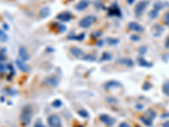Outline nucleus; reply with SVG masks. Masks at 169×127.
Masks as SVG:
<instances>
[{
  "label": "nucleus",
  "instance_id": "a878e982",
  "mask_svg": "<svg viewBox=\"0 0 169 127\" xmlns=\"http://www.w3.org/2000/svg\"><path fill=\"white\" fill-rule=\"evenodd\" d=\"M8 38V35L3 30L0 29V41L1 42H6Z\"/></svg>",
  "mask_w": 169,
  "mask_h": 127
},
{
  "label": "nucleus",
  "instance_id": "4be33fe9",
  "mask_svg": "<svg viewBox=\"0 0 169 127\" xmlns=\"http://www.w3.org/2000/svg\"><path fill=\"white\" fill-rule=\"evenodd\" d=\"M149 17L151 18V19H152V20H154V19H156L157 17H158V15H159V11H157V10H156V9H151L150 12H149Z\"/></svg>",
  "mask_w": 169,
  "mask_h": 127
},
{
  "label": "nucleus",
  "instance_id": "9b49d317",
  "mask_svg": "<svg viewBox=\"0 0 169 127\" xmlns=\"http://www.w3.org/2000/svg\"><path fill=\"white\" fill-rule=\"evenodd\" d=\"M129 29V30L133 31H136V32H142L144 31V28L142 26H140V24L136 22H130L129 23V26H128Z\"/></svg>",
  "mask_w": 169,
  "mask_h": 127
},
{
  "label": "nucleus",
  "instance_id": "58836bf2",
  "mask_svg": "<svg viewBox=\"0 0 169 127\" xmlns=\"http://www.w3.org/2000/svg\"><path fill=\"white\" fill-rule=\"evenodd\" d=\"M118 127H131V126H130L128 123H125V122H124V123H121Z\"/></svg>",
  "mask_w": 169,
  "mask_h": 127
},
{
  "label": "nucleus",
  "instance_id": "a211bd4d",
  "mask_svg": "<svg viewBox=\"0 0 169 127\" xmlns=\"http://www.w3.org/2000/svg\"><path fill=\"white\" fill-rule=\"evenodd\" d=\"M145 116L153 121L155 120V118L156 117V113L153 109H148L146 112L145 113Z\"/></svg>",
  "mask_w": 169,
  "mask_h": 127
},
{
  "label": "nucleus",
  "instance_id": "aec40b11",
  "mask_svg": "<svg viewBox=\"0 0 169 127\" xmlns=\"http://www.w3.org/2000/svg\"><path fill=\"white\" fill-rule=\"evenodd\" d=\"M165 7H166V4L162 3V2H156L154 5H153V9L157 10V11H159V12H160V10L163 9Z\"/></svg>",
  "mask_w": 169,
  "mask_h": 127
},
{
  "label": "nucleus",
  "instance_id": "f3484780",
  "mask_svg": "<svg viewBox=\"0 0 169 127\" xmlns=\"http://www.w3.org/2000/svg\"><path fill=\"white\" fill-rule=\"evenodd\" d=\"M138 63H139V65H140V66H143V67H147V68H150V67H152V63H150V62H148L146 60H145L143 57H140V58H138Z\"/></svg>",
  "mask_w": 169,
  "mask_h": 127
},
{
  "label": "nucleus",
  "instance_id": "de8ad7c7",
  "mask_svg": "<svg viewBox=\"0 0 169 127\" xmlns=\"http://www.w3.org/2000/svg\"><path fill=\"white\" fill-rule=\"evenodd\" d=\"M71 1H73V0H71Z\"/></svg>",
  "mask_w": 169,
  "mask_h": 127
},
{
  "label": "nucleus",
  "instance_id": "6e6552de",
  "mask_svg": "<svg viewBox=\"0 0 169 127\" xmlns=\"http://www.w3.org/2000/svg\"><path fill=\"white\" fill-rule=\"evenodd\" d=\"M100 120L104 124L107 125L108 126H112L114 125V123H115V120L112 117L107 115V114H102V115H100Z\"/></svg>",
  "mask_w": 169,
  "mask_h": 127
},
{
  "label": "nucleus",
  "instance_id": "2eb2a0df",
  "mask_svg": "<svg viewBox=\"0 0 169 127\" xmlns=\"http://www.w3.org/2000/svg\"><path fill=\"white\" fill-rule=\"evenodd\" d=\"M70 53L73 54L74 57L76 58H81L84 56V53L81 50V48H77V47H72L70 48Z\"/></svg>",
  "mask_w": 169,
  "mask_h": 127
},
{
  "label": "nucleus",
  "instance_id": "c756f323",
  "mask_svg": "<svg viewBox=\"0 0 169 127\" xmlns=\"http://www.w3.org/2000/svg\"><path fill=\"white\" fill-rule=\"evenodd\" d=\"M62 104H63V103H62V101L59 100V99H56V100H54V101L52 103V105L54 108H59L60 106H62Z\"/></svg>",
  "mask_w": 169,
  "mask_h": 127
},
{
  "label": "nucleus",
  "instance_id": "ddd939ff",
  "mask_svg": "<svg viewBox=\"0 0 169 127\" xmlns=\"http://www.w3.org/2000/svg\"><path fill=\"white\" fill-rule=\"evenodd\" d=\"M89 4H90V2L88 0H81L75 5V9L77 10H79V11H82V10H85L86 8L88 7Z\"/></svg>",
  "mask_w": 169,
  "mask_h": 127
},
{
  "label": "nucleus",
  "instance_id": "39448f33",
  "mask_svg": "<svg viewBox=\"0 0 169 127\" xmlns=\"http://www.w3.org/2000/svg\"><path fill=\"white\" fill-rule=\"evenodd\" d=\"M164 31H165V28L160 24H155L151 27V32L155 38H160L163 34Z\"/></svg>",
  "mask_w": 169,
  "mask_h": 127
},
{
  "label": "nucleus",
  "instance_id": "79ce46f5",
  "mask_svg": "<svg viewBox=\"0 0 169 127\" xmlns=\"http://www.w3.org/2000/svg\"><path fill=\"white\" fill-rule=\"evenodd\" d=\"M165 46L167 47V48H169V37L167 38V41H166V44Z\"/></svg>",
  "mask_w": 169,
  "mask_h": 127
},
{
  "label": "nucleus",
  "instance_id": "bb28decb",
  "mask_svg": "<svg viewBox=\"0 0 169 127\" xmlns=\"http://www.w3.org/2000/svg\"><path fill=\"white\" fill-rule=\"evenodd\" d=\"M86 37V34L85 33H81L80 35L78 36H74V37H71V38H68L69 39H74V40H78V41H81L83 40L84 38Z\"/></svg>",
  "mask_w": 169,
  "mask_h": 127
},
{
  "label": "nucleus",
  "instance_id": "c85d7f7f",
  "mask_svg": "<svg viewBox=\"0 0 169 127\" xmlns=\"http://www.w3.org/2000/svg\"><path fill=\"white\" fill-rule=\"evenodd\" d=\"M163 21H164L165 25L169 27V11L166 12V13L164 14V16H163Z\"/></svg>",
  "mask_w": 169,
  "mask_h": 127
},
{
  "label": "nucleus",
  "instance_id": "2f4dec72",
  "mask_svg": "<svg viewBox=\"0 0 169 127\" xmlns=\"http://www.w3.org/2000/svg\"><path fill=\"white\" fill-rule=\"evenodd\" d=\"M147 52V48L146 46H141L140 48H139V53H140V54H145V53H146Z\"/></svg>",
  "mask_w": 169,
  "mask_h": 127
},
{
  "label": "nucleus",
  "instance_id": "393cba45",
  "mask_svg": "<svg viewBox=\"0 0 169 127\" xmlns=\"http://www.w3.org/2000/svg\"><path fill=\"white\" fill-rule=\"evenodd\" d=\"M107 43L109 45H117L119 43V40L116 39V38H107Z\"/></svg>",
  "mask_w": 169,
  "mask_h": 127
},
{
  "label": "nucleus",
  "instance_id": "f8f14e48",
  "mask_svg": "<svg viewBox=\"0 0 169 127\" xmlns=\"http://www.w3.org/2000/svg\"><path fill=\"white\" fill-rule=\"evenodd\" d=\"M15 64H16L17 67L23 72H28L30 70L29 66L26 64H25V62L21 60H15Z\"/></svg>",
  "mask_w": 169,
  "mask_h": 127
},
{
  "label": "nucleus",
  "instance_id": "e433bc0d",
  "mask_svg": "<svg viewBox=\"0 0 169 127\" xmlns=\"http://www.w3.org/2000/svg\"><path fill=\"white\" fill-rule=\"evenodd\" d=\"M130 38H131V40H132V41H134V42L139 41V40L140 39V37H139V36H137V35H132Z\"/></svg>",
  "mask_w": 169,
  "mask_h": 127
},
{
  "label": "nucleus",
  "instance_id": "b1692460",
  "mask_svg": "<svg viewBox=\"0 0 169 127\" xmlns=\"http://www.w3.org/2000/svg\"><path fill=\"white\" fill-rule=\"evenodd\" d=\"M140 120L145 124V125H146L148 126H151V125H152V120H151L150 119H148L147 117L146 116H142V117H140Z\"/></svg>",
  "mask_w": 169,
  "mask_h": 127
},
{
  "label": "nucleus",
  "instance_id": "6ab92c4d",
  "mask_svg": "<svg viewBox=\"0 0 169 127\" xmlns=\"http://www.w3.org/2000/svg\"><path fill=\"white\" fill-rule=\"evenodd\" d=\"M50 15V9L48 7H44L42 8L40 11V15L42 17V18H46L47 17L48 15Z\"/></svg>",
  "mask_w": 169,
  "mask_h": 127
},
{
  "label": "nucleus",
  "instance_id": "4c0bfd02",
  "mask_svg": "<svg viewBox=\"0 0 169 127\" xmlns=\"http://www.w3.org/2000/svg\"><path fill=\"white\" fill-rule=\"evenodd\" d=\"M151 87V85L150 84V83H145V85H144V87H143V89L144 90H149L150 88Z\"/></svg>",
  "mask_w": 169,
  "mask_h": 127
},
{
  "label": "nucleus",
  "instance_id": "412c9836",
  "mask_svg": "<svg viewBox=\"0 0 169 127\" xmlns=\"http://www.w3.org/2000/svg\"><path fill=\"white\" fill-rule=\"evenodd\" d=\"M162 92H163V93L166 96L169 97V81H167V82H165L163 83V85H162Z\"/></svg>",
  "mask_w": 169,
  "mask_h": 127
},
{
  "label": "nucleus",
  "instance_id": "cd10ccee",
  "mask_svg": "<svg viewBox=\"0 0 169 127\" xmlns=\"http://www.w3.org/2000/svg\"><path fill=\"white\" fill-rule=\"evenodd\" d=\"M83 60H86V61H95L96 60V57L94 55L91 54H87V55H84L83 56Z\"/></svg>",
  "mask_w": 169,
  "mask_h": 127
},
{
  "label": "nucleus",
  "instance_id": "ea45409f",
  "mask_svg": "<svg viewBox=\"0 0 169 127\" xmlns=\"http://www.w3.org/2000/svg\"><path fill=\"white\" fill-rule=\"evenodd\" d=\"M162 127H169V120L162 124Z\"/></svg>",
  "mask_w": 169,
  "mask_h": 127
},
{
  "label": "nucleus",
  "instance_id": "7c9ffc66",
  "mask_svg": "<svg viewBox=\"0 0 169 127\" xmlns=\"http://www.w3.org/2000/svg\"><path fill=\"white\" fill-rule=\"evenodd\" d=\"M78 114L80 116H81L82 118H88L89 117V114L86 110H79L78 111Z\"/></svg>",
  "mask_w": 169,
  "mask_h": 127
},
{
  "label": "nucleus",
  "instance_id": "f03ea898",
  "mask_svg": "<svg viewBox=\"0 0 169 127\" xmlns=\"http://www.w3.org/2000/svg\"><path fill=\"white\" fill-rule=\"evenodd\" d=\"M150 2L146 1V0H141L140 1L134 8V13L137 16H140L141 15H143V13L145 12V10L146 9V8L148 7Z\"/></svg>",
  "mask_w": 169,
  "mask_h": 127
},
{
  "label": "nucleus",
  "instance_id": "0eeeda50",
  "mask_svg": "<svg viewBox=\"0 0 169 127\" xmlns=\"http://www.w3.org/2000/svg\"><path fill=\"white\" fill-rule=\"evenodd\" d=\"M59 78L57 76H49V77H47L44 80L45 85L47 86H51V87H57L59 85Z\"/></svg>",
  "mask_w": 169,
  "mask_h": 127
},
{
  "label": "nucleus",
  "instance_id": "a19ab883",
  "mask_svg": "<svg viewBox=\"0 0 169 127\" xmlns=\"http://www.w3.org/2000/svg\"><path fill=\"white\" fill-rule=\"evenodd\" d=\"M169 116V113H167V114H163L162 115V119H164L165 117H168Z\"/></svg>",
  "mask_w": 169,
  "mask_h": 127
},
{
  "label": "nucleus",
  "instance_id": "473e14b6",
  "mask_svg": "<svg viewBox=\"0 0 169 127\" xmlns=\"http://www.w3.org/2000/svg\"><path fill=\"white\" fill-rule=\"evenodd\" d=\"M102 34H103L102 31H96V32H93L91 36L93 38H100V37L102 36Z\"/></svg>",
  "mask_w": 169,
  "mask_h": 127
},
{
  "label": "nucleus",
  "instance_id": "c9c22d12",
  "mask_svg": "<svg viewBox=\"0 0 169 127\" xmlns=\"http://www.w3.org/2000/svg\"><path fill=\"white\" fill-rule=\"evenodd\" d=\"M59 30L60 32H64V31H66V26H64V25H59Z\"/></svg>",
  "mask_w": 169,
  "mask_h": 127
},
{
  "label": "nucleus",
  "instance_id": "423d86ee",
  "mask_svg": "<svg viewBox=\"0 0 169 127\" xmlns=\"http://www.w3.org/2000/svg\"><path fill=\"white\" fill-rule=\"evenodd\" d=\"M73 18V15L70 12H68V11H64V12H62L59 15H57V19L63 21V22H68L70 20H72Z\"/></svg>",
  "mask_w": 169,
  "mask_h": 127
},
{
  "label": "nucleus",
  "instance_id": "1a4fd4ad",
  "mask_svg": "<svg viewBox=\"0 0 169 127\" xmlns=\"http://www.w3.org/2000/svg\"><path fill=\"white\" fill-rule=\"evenodd\" d=\"M108 15L110 16H116V17H120L122 15L121 10L117 4H113L112 7L108 9Z\"/></svg>",
  "mask_w": 169,
  "mask_h": 127
},
{
  "label": "nucleus",
  "instance_id": "20e7f679",
  "mask_svg": "<svg viewBox=\"0 0 169 127\" xmlns=\"http://www.w3.org/2000/svg\"><path fill=\"white\" fill-rule=\"evenodd\" d=\"M47 123L50 127H62V121L58 114H51L47 118Z\"/></svg>",
  "mask_w": 169,
  "mask_h": 127
},
{
  "label": "nucleus",
  "instance_id": "9d476101",
  "mask_svg": "<svg viewBox=\"0 0 169 127\" xmlns=\"http://www.w3.org/2000/svg\"><path fill=\"white\" fill-rule=\"evenodd\" d=\"M19 56H20L21 60L24 61V62H25V61H27V60L30 59L29 53L26 50V48H24V47H21V48H19Z\"/></svg>",
  "mask_w": 169,
  "mask_h": 127
},
{
  "label": "nucleus",
  "instance_id": "72a5a7b5",
  "mask_svg": "<svg viewBox=\"0 0 169 127\" xmlns=\"http://www.w3.org/2000/svg\"><path fill=\"white\" fill-rule=\"evenodd\" d=\"M34 127H45V126L43 125V123L42 122L41 120H37L34 125Z\"/></svg>",
  "mask_w": 169,
  "mask_h": 127
},
{
  "label": "nucleus",
  "instance_id": "dca6fc26",
  "mask_svg": "<svg viewBox=\"0 0 169 127\" xmlns=\"http://www.w3.org/2000/svg\"><path fill=\"white\" fill-rule=\"evenodd\" d=\"M118 63L121 64V65H126L128 67H132L134 66V63L131 59H129V58H122L120 60H118L117 61Z\"/></svg>",
  "mask_w": 169,
  "mask_h": 127
},
{
  "label": "nucleus",
  "instance_id": "a18cd8bd",
  "mask_svg": "<svg viewBox=\"0 0 169 127\" xmlns=\"http://www.w3.org/2000/svg\"><path fill=\"white\" fill-rule=\"evenodd\" d=\"M103 41H100V42H99V43H97V45H99V46H103Z\"/></svg>",
  "mask_w": 169,
  "mask_h": 127
},
{
  "label": "nucleus",
  "instance_id": "4468645a",
  "mask_svg": "<svg viewBox=\"0 0 169 127\" xmlns=\"http://www.w3.org/2000/svg\"><path fill=\"white\" fill-rule=\"evenodd\" d=\"M122 85L121 83L116 82V81H112V82H108L105 84V88L107 90H111L113 88H118V87H121Z\"/></svg>",
  "mask_w": 169,
  "mask_h": 127
},
{
  "label": "nucleus",
  "instance_id": "37998d69",
  "mask_svg": "<svg viewBox=\"0 0 169 127\" xmlns=\"http://www.w3.org/2000/svg\"><path fill=\"white\" fill-rule=\"evenodd\" d=\"M134 1H135V0H127V2L129 3V4H134Z\"/></svg>",
  "mask_w": 169,
  "mask_h": 127
},
{
  "label": "nucleus",
  "instance_id": "49530a36",
  "mask_svg": "<svg viewBox=\"0 0 169 127\" xmlns=\"http://www.w3.org/2000/svg\"><path fill=\"white\" fill-rule=\"evenodd\" d=\"M74 127H83V126H74Z\"/></svg>",
  "mask_w": 169,
  "mask_h": 127
},
{
  "label": "nucleus",
  "instance_id": "f257e3e1",
  "mask_svg": "<svg viewBox=\"0 0 169 127\" xmlns=\"http://www.w3.org/2000/svg\"><path fill=\"white\" fill-rule=\"evenodd\" d=\"M31 117H32V111H31L30 107H29V106L25 107L23 109L21 114V123L25 126H28L31 121Z\"/></svg>",
  "mask_w": 169,
  "mask_h": 127
},
{
  "label": "nucleus",
  "instance_id": "f704fd0d",
  "mask_svg": "<svg viewBox=\"0 0 169 127\" xmlns=\"http://www.w3.org/2000/svg\"><path fill=\"white\" fill-rule=\"evenodd\" d=\"M7 70V66L4 63H0V72H4Z\"/></svg>",
  "mask_w": 169,
  "mask_h": 127
},
{
  "label": "nucleus",
  "instance_id": "5701e85b",
  "mask_svg": "<svg viewBox=\"0 0 169 127\" xmlns=\"http://www.w3.org/2000/svg\"><path fill=\"white\" fill-rule=\"evenodd\" d=\"M112 54H110L109 53L105 52V53H103V55H102L101 61H107V60H112Z\"/></svg>",
  "mask_w": 169,
  "mask_h": 127
},
{
  "label": "nucleus",
  "instance_id": "7ed1b4c3",
  "mask_svg": "<svg viewBox=\"0 0 169 127\" xmlns=\"http://www.w3.org/2000/svg\"><path fill=\"white\" fill-rule=\"evenodd\" d=\"M96 18L94 15H87V16L84 17L83 19H81L79 25L82 28H88L91 25H93V23L96 21Z\"/></svg>",
  "mask_w": 169,
  "mask_h": 127
},
{
  "label": "nucleus",
  "instance_id": "c03bdc74",
  "mask_svg": "<svg viewBox=\"0 0 169 127\" xmlns=\"http://www.w3.org/2000/svg\"><path fill=\"white\" fill-rule=\"evenodd\" d=\"M3 26H4V28L6 29V30H8V26H7V25H6V24H4V25Z\"/></svg>",
  "mask_w": 169,
  "mask_h": 127
}]
</instances>
